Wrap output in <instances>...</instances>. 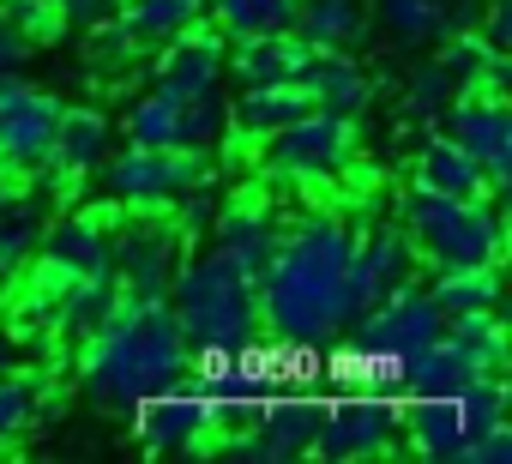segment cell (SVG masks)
<instances>
[{"label":"cell","instance_id":"cell-12","mask_svg":"<svg viewBox=\"0 0 512 464\" xmlns=\"http://www.w3.org/2000/svg\"><path fill=\"white\" fill-rule=\"evenodd\" d=\"M440 115H446V133L476 157L488 193H506V181H512V115H506V103L500 97L458 91Z\"/></svg>","mask_w":512,"mask_h":464},{"label":"cell","instance_id":"cell-39","mask_svg":"<svg viewBox=\"0 0 512 464\" xmlns=\"http://www.w3.org/2000/svg\"><path fill=\"white\" fill-rule=\"evenodd\" d=\"M13 193H19V175H7V169H0V205H7Z\"/></svg>","mask_w":512,"mask_h":464},{"label":"cell","instance_id":"cell-27","mask_svg":"<svg viewBox=\"0 0 512 464\" xmlns=\"http://www.w3.org/2000/svg\"><path fill=\"white\" fill-rule=\"evenodd\" d=\"M302 0H205V19L223 37H260V31H296Z\"/></svg>","mask_w":512,"mask_h":464},{"label":"cell","instance_id":"cell-6","mask_svg":"<svg viewBox=\"0 0 512 464\" xmlns=\"http://www.w3.org/2000/svg\"><path fill=\"white\" fill-rule=\"evenodd\" d=\"M326 398H260V416L247 428L217 434V458L235 464H296L314 458V434H320Z\"/></svg>","mask_w":512,"mask_h":464},{"label":"cell","instance_id":"cell-23","mask_svg":"<svg viewBox=\"0 0 512 464\" xmlns=\"http://www.w3.org/2000/svg\"><path fill=\"white\" fill-rule=\"evenodd\" d=\"M115 19L133 37V49H163L205 19V0H115Z\"/></svg>","mask_w":512,"mask_h":464},{"label":"cell","instance_id":"cell-10","mask_svg":"<svg viewBox=\"0 0 512 464\" xmlns=\"http://www.w3.org/2000/svg\"><path fill=\"white\" fill-rule=\"evenodd\" d=\"M398 446V404L386 392L332 398L314 434V458H380Z\"/></svg>","mask_w":512,"mask_h":464},{"label":"cell","instance_id":"cell-38","mask_svg":"<svg viewBox=\"0 0 512 464\" xmlns=\"http://www.w3.org/2000/svg\"><path fill=\"white\" fill-rule=\"evenodd\" d=\"M13 362H19V344H13V332H7V326H0V374H7Z\"/></svg>","mask_w":512,"mask_h":464},{"label":"cell","instance_id":"cell-30","mask_svg":"<svg viewBox=\"0 0 512 464\" xmlns=\"http://www.w3.org/2000/svg\"><path fill=\"white\" fill-rule=\"evenodd\" d=\"M374 7H380L386 31H392L398 43H410V49L440 43V37L452 31V13L440 7V0H374Z\"/></svg>","mask_w":512,"mask_h":464},{"label":"cell","instance_id":"cell-33","mask_svg":"<svg viewBox=\"0 0 512 464\" xmlns=\"http://www.w3.org/2000/svg\"><path fill=\"white\" fill-rule=\"evenodd\" d=\"M223 139H229V103H223L217 91L181 103V145H187V151H211V145H223Z\"/></svg>","mask_w":512,"mask_h":464},{"label":"cell","instance_id":"cell-32","mask_svg":"<svg viewBox=\"0 0 512 464\" xmlns=\"http://www.w3.org/2000/svg\"><path fill=\"white\" fill-rule=\"evenodd\" d=\"M494 55H506V49H488V43H482V31H446L434 61L458 79V91H470V85L488 73V61H494Z\"/></svg>","mask_w":512,"mask_h":464},{"label":"cell","instance_id":"cell-21","mask_svg":"<svg viewBox=\"0 0 512 464\" xmlns=\"http://www.w3.org/2000/svg\"><path fill=\"white\" fill-rule=\"evenodd\" d=\"M314 97L302 91V79H278V85H241V97L229 103V133H247V139H266L278 133L284 121L308 115Z\"/></svg>","mask_w":512,"mask_h":464},{"label":"cell","instance_id":"cell-34","mask_svg":"<svg viewBox=\"0 0 512 464\" xmlns=\"http://www.w3.org/2000/svg\"><path fill=\"white\" fill-rule=\"evenodd\" d=\"M458 416H464V434H482V428L506 422V380L500 374H476L458 392Z\"/></svg>","mask_w":512,"mask_h":464},{"label":"cell","instance_id":"cell-29","mask_svg":"<svg viewBox=\"0 0 512 464\" xmlns=\"http://www.w3.org/2000/svg\"><path fill=\"white\" fill-rule=\"evenodd\" d=\"M37 236H43V205H37L25 187H19L7 205H0V278H7V272H19V266L31 260Z\"/></svg>","mask_w":512,"mask_h":464},{"label":"cell","instance_id":"cell-24","mask_svg":"<svg viewBox=\"0 0 512 464\" xmlns=\"http://www.w3.org/2000/svg\"><path fill=\"white\" fill-rule=\"evenodd\" d=\"M350 260H356V266H362L380 290H392V284L416 278V242H410V229H404V223H374V229H356Z\"/></svg>","mask_w":512,"mask_h":464},{"label":"cell","instance_id":"cell-8","mask_svg":"<svg viewBox=\"0 0 512 464\" xmlns=\"http://www.w3.org/2000/svg\"><path fill=\"white\" fill-rule=\"evenodd\" d=\"M350 151H356V121L332 115V109H308V115L284 121L278 133H266V169L302 175V181L338 175L350 163Z\"/></svg>","mask_w":512,"mask_h":464},{"label":"cell","instance_id":"cell-31","mask_svg":"<svg viewBox=\"0 0 512 464\" xmlns=\"http://www.w3.org/2000/svg\"><path fill=\"white\" fill-rule=\"evenodd\" d=\"M127 145H145V151H175L181 145V103H169V97H139L133 109H127Z\"/></svg>","mask_w":512,"mask_h":464},{"label":"cell","instance_id":"cell-37","mask_svg":"<svg viewBox=\"0 0 512 464\" xmlns=\"http://www.w3.org/2000/svg\"><path fill=\"white\" fill-rule=\"evenodd\" d=\"M25 55H31V37L13 25V19H0V73H13V67H25Z\"/></svg>","mask_w":512,"mask_h":464},{"label":"cell","instance_id":"cell-4","mask_svg":"<svg viewBox=\"0 0 512 464\" xmlns=\"http://www.w3.org/2000/svg\"><path fill=\"white\" fill-rule=\"evenodd\" d=\"M398 223L410 229V242L428 266H500L506 248V223L494 193L488 199H446L428 187H404L398 199Z\"/></svg>","mask_w":512,"mask_h":464},{"label":"cell","instance_id":"cell-1","mask_svg":"<svg viewBox=\"0 0 512 464\" xmlns=\"http://www.w3.org/2000/svg\"><path fill=\"white\" fill-rule=\"evenodd\" d=\"M356 229L338 217H302L278 236L272 266L253 278L260 290V332H272L290 350H314L320 338L344 332V272H350Z\"/></svg>","mask_w":512,"mask_h":464},{"label":"cell","instance_id":"cell-2","mask_svg":"<svg viewBox=\"0 0 512 464\" xmlns=\"http://www.w3.org/2000/svg\"><path fill=\"white\" fill-rule=\"evenodd\" d=\"M187 374H193V344L169 296H121L79 350V392L115 416H127L139 398L163 386H181Z\"/></svg>","mask_w":512,"mask_h":464},{"label":"cell","instance_id":"cell-19","mask_svg":"<svg viewBox=\"0 0 512 464\" xmlns=\"http://www.w3.org/2000/svg\"><path fill=\"white\" fill-rule=\"evenodd\" d=\"M398 434H410L416 458L428 464H458L464 452V416H458V398H404L398 404Z\"/></svg>","mask_w":512,"mask_h":464},{"label":"cell","instance_id":"cell-9","mask_svg":"<svg viewBox=\"0 0 512 464\" xmlns=\"http://www.w3.org/2000/svg\"><path fill=\"white\" fill-rule=\"evenodd\" d=\"M440 326H446V314L434 308V296H428L416 278H404V284H392L350 332L392 368L398 356H410V350H422L428 338H440Z\"/></svg>","mask_w":512,"mask_h":464},{"label":"cell","instance_id":"cell-28","mask_svg":"<svg viewBox=\"0 0 512 464\" xmlns=\"http://www.w3.org/2000/svg\"><path fill=\"white\" fill-rule=\"evenodd\" d=\"M296 31L314 49H350L362 37V0H302V7H296Z\"/></svg>","mask_w":512,"mask_h":464},{"label":"cell","instance_id":"cell-36","mask_svg":"<svg viewBox=\"0 0 512 464\" xmlns=\"http://www.w3.org/2000/svg\"><path fill=\"white\" fill-rule=\"evenodd\" d=\"M458 464H512V422H494V428L470 434L464 452H458Z\"/></svg>","mask_w":512,"mask_h":464},{"label":"cell","instance_id":"cell-11","mask_svg":"<svg viewBox=\"0 0 512 464\" xmlns=\"http://www.w3.org/2000/svg\"><path fill=\"white\" fill-rule=\"evenodd\" d=\"M133 434L151 458H175V452H199L211 440V404L199 386H163L151 398H139L133 410Z\"/></svg>","mask_w":512,"mask_h":464},{"label":"cell","instance_id":"cell-7","mask_svg":"<svg viewBox=\"0 0 512 464\" xmlns=\"http://www.w3.org/2000/svg\"><path fill=\"white\" fill-rule=\"evenodd\" d=\"M61 97L37 91L31 79L13 73H0V169L7 175H37L49 163V145H55V127H61Z\"/></svg>","mask_w":512,"mask_h":464},{"label":"cell","instance_id":"cell-13","mask_svg":"<svg viewBox=\"0 0 512 464\" xmlns=\"http://www.w3.org/2000/svg\"><path fill=\"white\" fill-rule=\"evenodd\" d=\"M115 254H109V272L121 284V296H169L175 284V266L187 254V236L169 223H127L121 236H109Z\"/></svg>","mask_w":512,"mask_h":464},{"label":"cell","instance_id":"cell-26","mask_svg":"<svg viewBox=\"0 0 512 464\" xmlns=\"http://www.w3.org/2000/svg\"><path fill=\"white\" fill-rule=\"evenodd\" d=\"M43 398H49V374L19 368V362L0 374V452L43 422Z\"/></svg>","mask_w":512,"mask_h":464},{"label":"cell","instance_id":"cell-15","mask_svg":"<svg viewBox=\"0 0 512 464\" xmlns=\"http://www.w3.org/2000/svg\"><path fill=\"white\" fill-rule=\"evenodd\" d=\"M109 236H115V229H109L103 217L79 211V217L43 223L37 248H43V266H49L55 278H97V272H109V254H115Z\"/></svg>","mask_w":512,"mask_h":464},{"label":"cell","instance_id":"cell-17","mask_svg":"<svg viewBox=\"0 0 512 464\" xmlns=\"http://www.w3.org/2000/svg\"><path fill=\"white\" fill-rule=\"evenodd\" d=\"M109 115L103 109H61V127H55V145H49V163L43 175H55V187H73L85 181L103 157H109Z\"/></svg>","mask_w":512,"mask_h":464},{"label":"cell","instance_id":"cell-18","mask_svg":"<svg viewBox=\"0 0 512 464\" xmlns=\"http://www.w3.org/2000/svg\"><path fill=\"white\" fill-rule=\"evenodd\" d=\"M211 229H217V254H229L247 278H260L266 266H272V254H278V236H284V223L272 217V211H260V205H229V211H217L211 217Z\"/></svg>","mask_w":512,"mask_h":464},{"label":"cell","instance_id":"cell-25","mask_svg":"<svg viewBox=\"0 0 512 464\" xmlns=\"http://www.w3.org/2000/svg\"><path fill=\"white\" fill-rule=\"evenodd\" d=\"M440 314H470V308H500V266H434L422 284Z\"/></svg>","mask_w":512,"mask_h":464},{"label":"cell","instance_id":"cell-16","mask_svg":"<svg viewBox=\"0 0 512 464\" xmlns=\"http://www.w3.org/2000/svg\"><path fill=\"white\" fill-rule=\"evenodd\" d=\"M308 55L314 43L302 31H260V37H235L223 67L235 73V85H278V79H302Z\"/></svg>","mask_w":512,"mask_h":464},{"label":"cell","instance_id":"cell-35","mask_svg":"<svg viewBox=\"0 0 512 464\" xmlns=\"http://www.w3.org/2000/svg\"><path fill=\"white\" fill-rule=\"evenodd\" d=\"M452 97H458V79H452L440 61H422V67H416V79H410V91H404V115L434 121Z\"/></svg>","mask_w":512,"mask_h":464},{"label":"cell","instance_id":"cell-3","mask_svg":"<svg viewBox=\"0 0 512 464\" xmlns=\"http://www.w3.org/2000/svg\"><path fill=\"white\" fill-rule=\"evenodd\" d=\"M169 308H175L193 356L235 362V356H247L253 344H260V290H253V278L217 248L187 254L175 266Z\"/></svg>","mask_w":512,"mask_h":464},{"label":"cell","instance_id":"cell-20","mask_svg":"<svg viewBox=\"0 0 512 464\" xmlns=\"http://www.w3.org/2000/svg\"><path fill=\"white\" fill-rule=\"evenodd\" d=\"M302 91L314 97V109H332V115H350V121L374 103L368 73H362L344 49H314L308 67H302Z\"/></svg>","mask_w":512,"mask_h":464},{"label":"cell","instance_id":"cell-22","mask_svg":"<svg viewBox=\"0 0 512 464\" xmlns=\"http://www.w3.org/2000/svg\"><path fill=\"white\" fill-rule=\"evenodd\" d=\"M416 187H428V193H446V199H488V181H482V169H476V157L452 139V133H434L428 145H422V157H416V175H410Z\"/></svg>","mask_w":512,"mask_h":464},{"label":"cell","instance_id":"cell-5","mask_svg":"<svg viewBox=\"0 0 512 464\" xmlns=\"http://www.w3.org/2000/svg\"><path fill=\"white\" fill-rule=\"evenodd\" d=\"M97 169H103V193L115 205H127V211H163V205H175L187 187H199L211 175L205 151H187V145H175V151L127 145V151H115Z\"/></svg>","mask_w":512,"mask_h":464},{"label":"cell","instance_id":"cell-14","mask_svg":"<svg viewBox=\"0 0 512 464\" xmlns=\"http://www.w3.org/2000/svg\"><path fill=\"white\" fill-rule=\"evenodd\" d=\"M223 85V31L211 19H199L193 31H181L175 43L157 49V67H151V91L169 97V103H193L205 91Z\"/></svg>","mask_w":512,"mask_h":464}]
</instances>
